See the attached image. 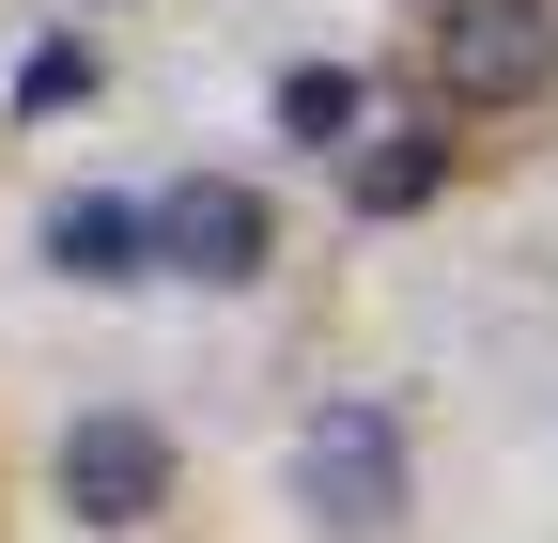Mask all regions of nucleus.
<instances>
[{
  "label": "nucleus",
  "instance_id": "423d86ee",
  "mask_svg": "<svg viewBox=\"0 0 558 543\" xmlns=\"http://www.w3.org/2000/svg\"><path fill=\"white\" fill-rule=\"evenodd\" d=\"M435 186H450V141H435V124H373V141L341 156V202H357V218H418Z\"/></svg>",
  "mask_w": 558,
  "mask_h": 543
},
{
  "label": "nucleus",
  "instance_id": "7ed1b4c3",
  "mask_svg": "<svg viewBox=\"0 0 558 543\" xmlns=\"http://www.w3.org/2000/svg\"><path fill=\"white\" fill-rule=\"evenodd\" d=\"M418 62L435 109H543L558 94V0H418Z\"/></svg>",
  "mask_w": 558,
  "mask_h": 543
},
{
  "label": "nucleus",
  "instance_id": "6e6552de",
  "mask_svg": "<svg viewBox=\"0 0 558 543\" xmlns=\"http://www.w3.org/2000/svg\"><path fill=\"white\" fill-rule=\"evenodd\" d=\"M78 16H124V0H78Z\"/></svg>",
  "mask_w": 558,
  "mask_h": 543
},
{
  "label": "nucleus",
  "instance_id": "0eeeda50",
  "mask_svg": "<svg viewBox=\"0 0 558 543\" xmlns=\"http://www.w3.org/2000/svg\"><path fill=\"white\" fill-rule=\"evenodd\" d=\"M279 141L357 156V141H373V79H357V62H295V79H279Z\"/></svg>",
  "mask_w": 558,
  "mask_h": 543
},
{
  "label": "nucleus",
  "instance_id": "20e7f679",
  "mask_svg": "<svg viewBox=\"0 0 558 543\" xmlns=\"http://www.w3.org/2000/svg\"><path fill=\"white\" fill-rule=\"evenodd\" d=\"M156 249H171L186 295H264L279 280V202L248 171H171L156 186Z\"/></svg>",
  "mask_w": 558,
  "mask_h": 543
},
{
  "label": "nucleus",
  "instance_id": "f257e3e1",
  "mask_svg": "<svg viewBox=\"0 0 558 543\" xmlns=\"http://www.w3.org/2000/svg\"><path fill=\"white\" fill-rule=\"evenodd\" d=\"M279 497H295L311 543H403L418 512V435H403V403L388 388H326L295 450H279Z\"/></svg>",
  "mask_w": 558,
  "mask_h": 543
},
{
  "label": "nucleus",
  "instance_id": "39448f33",
  "mask_svg": "<svg viewBox=\"0 0 558 543\" xmlns=\"http://www.w3.org/2000/svg\"><path fill=\"white\" fill-rule=\"evenodd\" d=\"M32 249H47V280H78V295H124V280H171V249H156V202H140V186H62Z\"/></svg>",
  "mask_w": 558,
  "mask_h": 543
},
{
  "label": "nucleus",
  "instance_id": "f03ea898",
  "mask_svg": "<svg viewBox=\"0 0 558 543\" xmlns=\"http://www.w3.org/2000/svg\"><path fill=\"white\" fill-rule=\"evenodd\" d=\"M186 482V450L156 403H62V435H47V512L78 528V543H124V528H156Z\"/></svg>",
  "mask_w": 558,
  "mask_h": 543
}]
</instances>
